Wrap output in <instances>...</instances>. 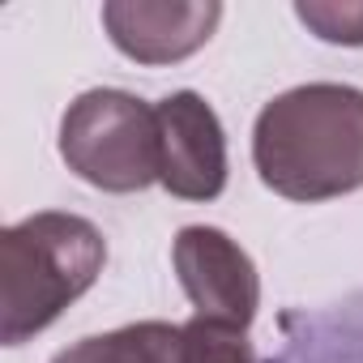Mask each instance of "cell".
I'll list each match as a JSON object with an SVG mask.
<instances>
[{"label": "cell", "instance_id": "6da1fadb", "mask_svg": "<svg viewBox=\"0 0 363 363\" xmlns=\"http://www.w3.org/2000/svg\"><path fill=\"white\" fill-rule=\"evenodd\" d=\"M261 184L286 201H329L363 189V90L308 82L269 99L252 128Z\"/></svg>", "mask_w": 363, "mask_h": 363}, {"label": "cell", "instance_id": "277c9868", "mask_svg": "<svg viewBox=\"0 0 363 363\" xmlns=\"http://www.w3.org/2000/svg\"><path fill=\"white\" fill-rule=\"evenodd\" d=\"M158 184L179 201H214L227 189V133L197 90H175L158 107Z\"/></svg>", "mask_w": 363, "mask_h": 363}, {"label": "cell", "instance_id": "5b68a950", "mask_svg": "<svg viewBox=\"0 0 363 363\" xmlns=\"http://www.w3.org/2000/svg\"><path fill=\"white\" fill-rule=\"evenodd\" d=\"M171 265L189 303L206 320L248 329L261 308V278L252 257L218 227H184L171 244Z\"/></svg>", "mask_w": 363, "mask_h": 363}, {"label": "cell", "instance_id": "3957f363", "mask_svg": "<svg viewBox=\"0 0 363 363\" xmlns=\"http://www.w3.org/2000/svg\"><path fill=\"white\" fill-rule=\"evenodd\" d=\"M65 167L103 193H141L158 179V111L128 90H86L60 120Z\"/></svg>", "mask_w": 363, "mask_h": 363}, {"label": "cell", "instance_id": "ba28073f", "mask_svg": "<svg viewBox=\"0 0 363 363\" xmlns=\"http://www.w3.org/2000/svg\"><path fill=\"white\" fill-rule=\"evenodd\" d=\"M179 337H184V363H257L248 329L223 320L193 316L189 325H179Z\"/></svg>", "mask_w": 363, "mask_h": 363}, {"label": "cell", "instance_id": "9c48e42d", "mask_svg": "<svg viewBox=\"0 0 363 363\" xmlns=\"http://www.w3.org/2000/svg\"><path fill=\"white\" fill-rule=\"evenodd\" d=\"M295 18L325 43L363 48V0H299Z\"/></svg>", "mask_w": 363, "mask_h": 363}, {"label": "cell", "instance_id": "52a82bcc", "mask_svg": "<svg viewBox=\"0 0 363 363\" xmlns=\"http://www.w3.org/2000/svg\"><path fill=\"white\" fill-rule=\"evenodd\" d=\"M52 363H184V337H179V325L137 320L111 333L82 337Z\"/></svg>", "mask_w": 363, "mask_h": 363}, {"label": "cell", "instance_id": "7a4b0ae2", "mask_svg": "<svg viewBox=\"0 0 363 363\" xmlns=\"http://www.w3.org/2000/svg\"><path fill=\"white\" fill-rule=\"evenodd\" d=\"M107 265L103 231L65 210L30 214L0 235V342L22 346L77 303Z\"/></svg>", "mask_w": 363, "mask_h": 363}, {"label": "cell", "instance_id": "8992f818", "mask_svg": "<svg viewBox=\"0 0 363 363\" xmlns=\"http://www.w3.org/2000/svg\"><path fill=\"white\" fill-rule=\"evenodd\" d=\"M223 22L218 0H162V5H141V0H107L103 26L111 43L137 60V65H175L201 52Z\"/></svg>", "mask_w": 363, "mask_h": 363}]
</instances>
